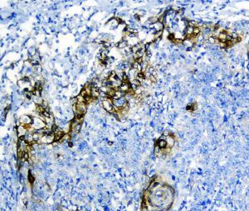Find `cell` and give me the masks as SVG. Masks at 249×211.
Wrapping results in <instances>:
<instances>
[{
	"label": "cell",
	"instance_id": "cell-4",
	"mask_svg": "<svg viewBox=\"0 0 249 211\" xmlns=\"http://www.w3.org/2000/svg\"><path fill=\"white\" fill-rule=\"evenodd\" d=\"M116 46H118L120 49H125V48L128 46V42L123 40V41H121L119 43H117V44H116Z\"/></svg>",
	"mask_w": 249,
	"mask_h": 211
},
{
	"label": "cell",
	"instance_id": "cell-1",
	"mask_svg": "<svg viewBox=\"0 0 249 211\" xmlns=\"http://www.w3.org/2000/svg\"><path fill=\"white\" fill-rule=\"evenodd\" d=\"M31 127L37 131L39 130V129L45 128L46 127V123H45V121H44L41 117H40V118L32 117V124H31Z\"/></svg>",
	"mask_w": 249,
	"mask_h": 211
},
{
	"label": "cell",
	"instance_id": "cell-7",
	"mask_svg": "<svg viewBox=\"0 0 249 211\" xmlns=\"http://www.w3.org/2000/svg\"><path fill=\"white\" fill-rule=\"evenodd\" d=\"M76 98H77V102L78 103H84L85 102V98L83 96H82L81 95H79L76 96Z\"/></svg>",
	"mask_w": 249,
	"mask_h": 211
},
{
	"label": "cell",
	"instance_id": "cell-8",
	"mask_svg": "<svg viewBox=\"0 0 249 211\" xmlns=\"http://www.w3.org/2000/svg\"><path fill=\"white\" fill-rule=\"evenodd\" d=\"M130 83L133 84H135V85H137V86H140L141 85V83L137 79H135V80H133V81H130Z\"/></svg>",
	"mask_w": 249,
	"mask_h": 211
},
{
	"label": "cell",
	"instance_id": "cell-12",
	"mask_svg": "<svg viewBox=\"0 0 249 211\" xmlns=\"http://www.w3.org/2000/svg\"><path fill=\"white\" fill-rule=\"evenodd\" d=\"M134 18H135V20H137V21H138V20H140L139 18H140V17H139V15H138V14H136V15H135V17H134Z\"/></svg>",
	"mask_w": 249,
	"mask_h": 211
},
{
	"label": "cell",
	"instance_id": "cell-10",
	"mask_svg": "<svg viewBox=\"0 0 249 211\" xmlns=\"http://www.w3.org/2000/svg\"><path fill=\"white\" fill-rule=\"evenodd\" d=\"M28 178H29V181H30V182H31V183L33 182V180H34V178H33V176H32V173H31V172H29Z\"/></svg>",
	"mask_w": 249,
	"mask_h": 211
},
{
	"label": "cell",
	"instance_id": "cell-9",
	"mask_svg": "<svg viewBox=\"0 0 249 211\" xmlns=\"http://www.w3.org/2000/svg\"><path fill=\"white\" fill-rule=\"evenodd\" d=\"M71 104H72V105H76V104H77V98H76H76H72L71 99Z\"/></svg>",
	"mask_w": 249,
	"mask_h": 211
},
{
	"label": "cell",
	"instance_id": "cell-5",
	"mask_svg": "<svg viewBox=\"0 0 249 211\" xmlns=\"http://www.w3.org/2000/svg\"><path fill=\"white\" fill-rule=\"evenodd\" d=\"M32 98H33V101H34V103L37 104L38 105H41V104L43 103V101H44V100H43V98H41V97H38V96H33Z\"/></svg>",
	"mask_w": 249,
	"mask_h": 211
},
{
	"label": "cell",
	"instance_id": "cell-3",
	"mask_svg": "<svg viewBox=\"0 0 249 211\" xmlns=\"http://www.w3.org/2000/svg\"><path fill=\"white\" fill-rule=\"evenodd\" d=\"M32 123V117L28 115H22L19 119V124L23 125V126H28L31 125Z\"/></svg>",
	"mask_w": 249,
	"mask_h": 211
},
{
	"label": "cell",
	"instance_id": "cell-11",
	"mask_svg": "<svg viewBox=\"0 0 249 211\" xmlns=\"http://www.w3.org/2000/svg\"><path fill=\"white\" fill-rule=\"evenodd\" d=\"M80 95H82V96H83V97H85V96H86V95H87V94H86V91L85 89H82V91H81V93H80Z\"/></svg>",
	"mask_w": 249,
	"mask_h": 211
},
{
	"label": "cell",
	"instance_id": "cell-2",
	"mask_svg": "<svg viewBox=\"0 0 249 211\" xmlns=\"http://www.w3.org/2000/svg\"><path fill=\"white\" fill-rule=\"evenodd\" d=\"M101 105L104 108V109L109 113H113L115 112L114 105H113V100L110 98H106V99H104L102 103H101Z\"/></svg>",
	"mask_w": 249,
	"mask_h": 211
},
{
	"label": "cell",
	"instance_id": "cell-6",
	"mask_svg": "<svg viewBox=\"0 0 249 211\" xmlns=\"http://www.w3.org/2000/svg\"><path fill=\"white\" fill-rule=\"evenodd\" d=\"M124 98L126 99V101H127V102H130L132 98H133V95H131L130 94H129V93H126V94L124 95Z\"/></svg>",
	"mask_w": 249,
	"mask_h": 211
}]
</instances>
